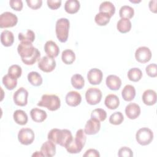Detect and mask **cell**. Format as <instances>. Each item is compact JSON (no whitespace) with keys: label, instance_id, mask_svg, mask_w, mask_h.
Listing matches in <instances>:
<instances>
[{"label":"cell","instance_id":"cell-15","mask_svg":"<svg viewBox=\"0 0 157 157\" xmlns=\"http://www.w3.org/2000/svg\"><path fill=\"white\" fill-rule=\"evenodd\" d=\"M65 99L67 105L71 107H76L80 104L82 96L78 92L71 91L67 93Z\"/></svg>","mask_w":157,"mask_h":157},{"label":"cell","instance_id":"cell-35","mask_svg":"<svg viewBox=\"0 0 157 157\" xmlns=\"http://www.w3.org/2000/svg\"><path fill=\"white\" fill-rule=\"evenodd\" d=\"M110 17L106 13L99 12L97 13L94 17V21L99 26H105L110 20Z\"/></svg>","mask_w":157,"mask_h":157},{"label":"cell","instance_id":"cell-48","mask_svg":"<svg viewBox=\"0 0 157 157\" xmlns=\"http://www.w3.org/2000/svg\"><path fill=\"white\" fill-rule=\"evenodd\" d=\"M130 2H133V3H138V2H140V1H131V0H130Z\"/></svg>","mask_w":157,"mask_h":157},{"label":"cell","instance_id":"cell-25","mask_svg":"<svg viewBox=\"0 0 157 157\" xmlns=\"http://www.w3.org/2000/svg\"><path fill=\"white\" fill-rule=\"evenodd\" d=\"M80 7V5L78 1L67 0L66 1L64 4V10L68 13L74 14L78 11Z\"/></svg>","mask_w":157,"mask_h":157},{"label":"cell","instance_id":"cell-16","mask_svg":"<svg viewBox=\"0 0 157 157\" xmlns=\"http://www.w3.org/2000/svg\"><path fill=\"white\" fill-rule=\"evenodd\" d=\"M125 113L131 120L137 118L140 114V107L136 103H129L125 107Z\"/></svg>","mask_w":157,"mask_h":157},{"label":"cell","instance_id":"cell-9","mask_svg":"<svg viewBox=\"0 0 157 157\" xmlns=\"http://www.w3.org/2000/svg\"><path fill=\"white\" fill-rule=\"evenodd\" d=\"M35 137L34 131L28 128H21L18 133V140L22 145H28L31 144Z\"/></svg>","mask_w":157,"mask_h":157},{"label":"cell","instance_id":"cell-1","mask_svg":"<svg viewBox=\"0 0 157 157\" xmlns=\"http://www.w3.org/2000/svg\"><path fill=\"white\" fill-rule=\"evenodd\" d=\"M17 52L23 63L26 65H33L40 57L39 50L28 42H21L18 45Z\"/></svg>","mask_w":157,"mask_h":157},{"label":"cell","instance_id":"cell-6","mask_svg":"<svg viewBox=\"0 0 157 157\" xmlns=\"http://www.w3.org/2000/svg\"><path fill=\"white\" fill-rule=\"evenodd\" d=\"M136 139L138 144L145 146L150 144L153 139V132L148 128L139 129L136 134Z\"/></svg>","mask_w":157,"mask_h":157},{"label":"cell","instance_id":"cell-14","mask_svg":"<svg viewBox=\"0 0 157 157\" xmlns=\"http://www.w3.org/2000/svg\"><path fill=\"white\" fill-rule=\"evenodd\" d=\"M103 77L102 72L98 68L91 69L87 74V78L91 85H99L102 82Z\"/></svg>","mask_w":157,"mask_h":157},{"label":"cell","instance_id":"cell-20","mask_svg":"<svg viewBox=\"0 0 157 157\" xmlns=\"http://www.w3.org/2000/svg\"><path fill=\"white\" fill-rule=\"evenodd\" d=\"M156 93L153 90H147L142 94V99L143 102L147 105H154L156 102Z\"/></svg>","mask_w":157,"mask_h":157},{"label":"cell","instance_id":"cell-36","mask_svg":"<svg viewBox=\"0 0 157 157\" xmlns=\"http://www.w3.org/2000/svg\"><path fill=\"white\" fill-rule=\"evenodd\" d=\"M18 39L21 42L33 43L35 39V34L32 30L27 29L25 33H20L18 34Z\"/></svg>","mask_w":157,"mask_h":157},{"label":"cell","instance_id":"cell-26","mask_svg":"<svg viewBox=\"0 0 157 157\" xmlns=\"http://www.w3.org/2000/svg\"><path fill=\"white\" fill-rule=\"evenodd\" d=\"M13 118L16 123L20 125H25L28 122V115L22 110H17L13 114Z\"/></svg>","mask_w":157,"mask_h":157},{"label":"cell","instance_id":"cell-11","mask_svg":"<svg viewBox=\"0 0 157 157\" xmlns=\"http://www.w3.org/2000/svg\"><path fill=\"white\" fill-rule=\"evenodd\" d=\"M136 59L140 63H146L151 58V52L148 47L143 46L137 48L135 52Z\"/></svg>","mask_w":157,"mask_h":157},{"label":"cell","instance_id":"cell-5","mask_svg":"<svg viewBox=\"0 0 157 157\" xmlns=\"http://www.w3.org/2000/svg\"><path fill=\"white\" fill-rule=\"evenodd\" d=\"M37 105L40 107H46L50 111H55L60 107L61 101L59 97L55 94H45L42 96L41 99Z\"/></svg>","mask_w":157,"mask_h":157},{"label":"cell","instance_id":"cell-38","mask_svg":"<svg viewBox=\"0 0 157 157\" xmlns=\"http://www.w3.org/2000/svg\"><path fill=\"white\" fill-rule=\"evenodd\" d=\"M91 118H95L100 122L103 121L107 118V113L105 110L102 109H96L91 112Z\"/></svg>","mask_w":157,"mask_h":157},{"label":"cell","instance_id":"cell-12","mask_svg":"<svg viewBox=\"0 0 157 157\" xmlns=\"http://www.w3.org/2000/svg\"><path fill=\"white\" fill-rule=\"evenodd\" d=\"M28 92L23 87L18 88L13 95L14 103L18 106H25L28 103Z\"/></svg>","mask_w":157,"mask_h":157},{"label":"cell","instance_id":"cell-22","mask_svg":"<svg viewBox=\"0 0 157 157\" xmlns=\"http://www.w3.org/2000/svg\"><path fill=\"white\" fill-rule=\"evenodd\" d=\"M104 104L108 109L110 110H114L118 108L119 106L120 100L117 95L114 94H109L105 97Z\"/></svg>","mask_w":157,"mask_h":157},{"label":"cell","instance_id":"cell-43","mask_svg":"<svg viewBox=\"0 0 157 157\" xmlns=\"http://www.w3.org/2000/svg\"><path fill=\"white\" fill-rule=\"evenodd\" d=\"M26 3L30 8L32 9H39L42 4V0H26Z\"/></svg>","mask_w":157,"mask_h":157},{"label":"cell","instance_id":"cell-23","mask_svg":"<svg viewBox=\"0 0 157 157\" xmlns=\"http://www.w3.org/2000/svg\"><path fill=\"white\" fill-rule=\"evenodd\" d=\"M123 99L126 101H131L133 100L136 96V89L131 85H126L124 86L121 91Z\"/></svg>","mask_w":157,"mask_h":157},{"label":"cell","instance_id":"cell-37","mask_svg":"<svg viewBox=\"0 0 157 157\" xmlns=\"http://www.w3.org/2000/svg\"><path fill=\"white\" fill-rule=\"evenodd\" d=\"M21 67L17 64H13L9 67L8 74L11 77L15 79H18L21 75Z\"/></svg>","mask_w":157,"mask_h":157},{"label":"cell","instance_id":"cell-34","mask_svg":"<svg viewBox=\"0 0 157 157\" xmlns=\"http://www.w3.org/2000/svg\"><path fill=\"white\" fill-rule=\"evenodd\" d=\"M2 83L8 90H13L17 85V79L13 78L9 74L5 75L2 79Z\"/></svg>","mask_w":157,"mask_h":157},{"label":"cell","instance_id":"cell-29","mask_svg":"<svg viewBox=\"0 0 157 157\" xmlns=\"http://www.w3.org/2000/svg\"><path fill=\"white\" fill-rule=\"evenodd\" d=\"M28 82L33 86H38L42 85V77L40 74L37 72L31 71L28 74Z\"/></svg>","mask_w":157,"mask_h":157},{"label":"cell","instance_id":"cell-45","mask_svg":"<svg viewBox=\"0 0 157 157\" xmlns=\"http://www.w3.org/2000/svg\"><path fill=\"white\" fill-rule=\"evenodd\" d=\"M84 157H88V156H94V157H99L100 156V154L99 153V151L95 149H93V148H90L87 150L85 154H83V155Z\"/></svg>","mask_w":157,"mask_h":157},{"label":"cell","instance_id":"cell-31","mask_svg":"<svg viewBox=\"0 0 157 157\" xmlns=\"http://www.w3.org/2000/svg\"><path fill=\"white\" fill-rule=\"evenodd\" d=\"M72 86L77 90H81L85 85V80L82 75L75 74L73 75L71 79Z\"/></svg>","mask_w":157,"mask_h":157},{"label":"cell","instance_id":"cell-18","mask_svg":"<svg viewBox=\"0 0 157 157\" xmlns=\"http://www.w3.org/2000/svg\"><path fill=\"white\" fill-rule=\"evenodd\" d=\"M44 50L48 56L53 58L58 56L59 53V48L58 46L52 40H48L46 42L44 45Z\"/></svg>","mask_w":157,"mask_h":157},{"label":"cell","instance_id":"cell-2","mask_svg":"<svg viewBox=\"0 0 157 157\" xmlns=\"http://www.w3.org/2000/svg\"><path fill=\"white\" fill-rule=\"evenodd\" d=\"M48 140L65 147L73 139L71 131L66 129H59L57 128L52 129L47 135Z\"/></svg>","mask_w":157,"mask_h":157},{"label":"cell","instance_id":"cell-17","mask_svg":"<svg viewBox=\"0 0 157 157\" xmlns=\"http://www.w3.org/2000/svg\"><path fill=\"white\" fill-rule=\"evenodd\" d=\"M40 151L43 153L44 156H53L56 154V145L52 141L48 140L42 145Z\"/></svg>","mask_w":157,"mask_h":157},{"label":"cell","instance_id":"cell-21","mask_svg":"<svg viewBox=\"0 0 157 157\" xmlns=\"http://www.w3.org/2000/svg\"><path fill=\"white\" fill-rule=\"evenodd\" d=\"M30 115L32 120L37 123H41L44 121L47 117L46 112L44 110L34 108L30 111Z\"/></svg>","mask_w":157,"mask_h":157},{"label":"cell","instance_id":"cell-39","mask_svg":"<svg viewBox=\"0 0 157 157\" xmlns=\"http://www.w3.org/2000/svg\"><path fill=\"white\" fill-rule=\"evenodd\" d=\"M124 120V117L121 112H115L109 117V122L112 124L119 125Z\"/></svg>","mask_w":157,"mask_h":157},{"label":"cell","instance_id":"cell-3","mask_svg":"<svg viewBox=\"0 0 157 157\" xmlns=\"http://www.w3.org/2000/svg\"><path fill=\"white\" fill-rule=\"evenodd\" d=\"M86 140V134L82 129L77 131L75 138L65 147L67 151L71 154L80 153L84 147Z\"/></svg>","mask_w":157,"mask_h":157},{"label":"cell","instance_id":"cell-4","mask_svg":"<svg viewBox=\"0 0 157 157\" xmlns=\"http://www.w3.org/2000/svg\"><path fill=\"white\" fill-rule=\"evenodd\" d=\"M70 22L67 18H61L56 22L55 32L56 37L61 42H66L69 36Z\"/></svg>","mask_w":157,"mask_h":157},{"label":"cell","instance_id":"cell-28","mask_svg":"<svg viewBox=\"0 0 157 157\" xmlns=\"http://www.w3.org/2000/svg\"><path fill=\"white\" fill-rule=\"evenodd\" d=\"M132 24L131 21L127 18H121L117 24V28L121 33H126L131 29Z\"/></svg>","mask_w":157,"mask_h":157},{"label":"cell","instance_id":"cell-19","mask_svg":"<svg viewBox=\"0 0 157 157\" xmlns=\"http://www.w3.org/2000/svg\"><path fill=\"white\" fill-rule=\"evenodd\" d=\"M107 86L111 90L116 91L120 89L121 85V80L115 75H109L105 80Z\"/></svg>","mask_w":157,"mask_h":157},{"label":"cell","instance_id":"cell-30","mask_svg":"<svg viewBox=\"0 0 157 157\" xmlns=\"http://www.w3.org/2000/svg\"><path fill=\"white\" fill-rule=\"evenodd\" d=\"M61 59L66 64H71L75 59V53L71 49H66L63 51Z\"/></svg>","mask_w":157,"mask_h":157},{"label":"cell","instance_id":"cell-47","mask_svg":"<svg viewBox=\"0 0 157 157\" xmlns=\"http://www.w3.org/2000/svg\"><path fill=\"white\" fill-rule=\"evenodd\" d=\"M32 156H44L43 153L40 151H35L33 155H32Z\"/></svg>","mask_w":157,"mask_h":157},{"label":"cell","instance_id":"cell-24","mask_svg":"<svg viewBox=\"0 0 157 157\" xmlns=\"http://www.w3.org/2000/svg\"><path fill=\"white\" fill-rule=\"evenodd\" d=\"M14 42L13 34L9 31L4 30L1 34V42L5 47L11 46Z\"/></svg>","mask_w":157,"mask_h":157},{"label":"cell","instance_id":"cell-10","mask_svg":"<svg viewBox=\"0 0 157 157\" xmlns=\"http://www.w3.org/2000/svg\"><path fill=\"white\" fill-rule=\"evenodd\" d=\"M38 67L44 72H50L55 69L56 67V61L53 58L44 56L39 61Z\"/></svg>","mask_w":157,"mask_h":157},{"label":"cell","instance_id":"cell-13","mask_svg":"<svg viewBox=\"0 0 157 157\" xmlns=\"http://www.w3.org/2000/svg\"><path fill=\"white\" fill-rule=\"evenodd\" d=\"M100 129V121L95 118H91L86 121L84 131L87 135H94L99 131Z\"/></svg>","mask_w":157,"mask_h":157},{"label":"cell","instance_id":"cell-7","mask_svg":"<svg viewBox=\"0 0 157 157\" xmlns=\"http://www.w3.org/2000/svg\"><path fill=\"white\" fill-rule=\"evenodd\" d=\"M18 22L17 17L10 12H5L0 15V28L13 27Z\"/></svg>","mask_w":157,"mask_h":157},{"label":"cell","instance_id":"cell-33","mask_svg":"<svg viewBox=\"0 0 157 157\" xmlns=\"http://www.w3.org/2000/svg\"><path fill=\"white\" fill-rule=\"evenodd\" d=\"M142 77V72L139 68L133 67L130 69L128 72V77L132 82H138Z\"/></svg>","mask_w":157,"mask_h":157},{"label":"cell","instance_id":"cell-46","mask_svg":"<svg viewBox=\"0 0 157 157\" xmlns=\"http://www.w3.org/2000/svg\"><path fill=\"white\" fill-rule=\"evenodd\" d=\"M149 9L150 10L156 13V0H153V1H150L149 2Z\"/></svg>","mask_w":157,"mask_h":157},{"label":"cell","instance_id":"cell-8","mask_svg":"<svg viewBox=\"0 0 157 157\" xmlns=\"http://www.w3.org/2000/svg\"><path fill=\"white\" fill-rule=\"evenodd\" d=\"M102 92L98 88L90 87L85 93V99L88 104L96 105L99 103L102 99Z\"/></svg>","mask_w":157,"mask_h":157},{"label":"cell","instance_id":"cell-32","mask_svg":"<svg viewBox=\"0 0 157 157\" xmlns=\"http://www.w3.org/2000/svg\"><path fill=\"white\" fill-rule=\"evenodd\" d=\"M134 14V9L129 6H123L119 11V15L121 18H127L131 19L133 17Z\"/></svg>","mask_w":157,"mask_h":157},{"label":"cell","instance_id":"cell-41","mask_svg":"<svg viewBox=\"0 0 157 157\" xmlns=\"http://www.w3.org/2000/svg\"><path fill=\"white\" fill-rule=\"evenodd\" d=\"M118 155L119 157H132L133 156L132 151L128 147H123L118 150Z\"/></svg>","mask_w":157,"mask_h":157},{"label":"cell","instance_id":"cell-40","mask_svg":"<svg viewBox=\"0 0 157 157\" xmlns=\"http://www.w3.org/2000/svg\"><path fill=\"white\" fill-rule=\"evenodd\" d=\"M145 71L147 75L150 77H156L157 76V66L155 63H151L147 66Z\"/></svg>","mask_w":157,"mask_h":157},{"label":"cell","instance_id":"cell-42","mask_svg":"<svg viewBox=\"0 0 157 157\" xmlns=\"http://www.w3.org/2000/svg\"><path fill=\"white\" fill-rule=\"evenodd\" d=\"M9 4L10 7L16 11H20L23 9V2L21 0H10Z\"/></svg>","mask_w":157,"mask_h":157},{"label":"cell","instance_id":"cell-44","mask_svg":"<svg viewBox=\"0 0 157 157\" xmlns=\"http://www.w3.org/2000/svg\"><path fill=\"white\" fill-rule=\"evenodd\" d=\"M48 7L52 9V10H56L58 9L61 4V0H47V1Z\"/></svg>","mask_w":157,"mask_h":157},{"label":"cell","instance_id":"cell-27","mask_svg":"<svg viewBox=\"0 0 157 157\" xmlns=\"http://www.w3.org/2000/svg\"><path fill=\"white\" fill-rule=\"evenodd\" d=\"M99 10V12L106 13L112 17L115 12V7L110 1H104L100 4Z\"/></svg>","mask_w":157,"mask_h":157}]
</instances>
